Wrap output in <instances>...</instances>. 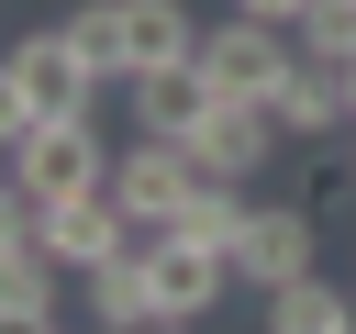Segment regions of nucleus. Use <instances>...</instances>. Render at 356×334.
I'll return each mask as SVG.
<instances>
[{
    "instance_id": "1",
    "label": "nucleus",
    "mask_w": 356,
    "mask_h": 334,
    "mask_svg": "<svg viewBox=\"0 0 356 334\" xmlns=\"http://www.w3.org/2000/svg\"><path fill=\"white\" fill-rule=\"evenodd\" d=\"M300 67V45L278 33V22H211L200 33V78H211V100H278V78Z\"/></svg>"
},
{
    "instance_id": "2",
    "label": "nucleus",
    "mask_w": 356,
    "mask_h": 334,
    "mask_svg": "<svg viewBox=\"0 0 356 334\" xmlns=\"http://www.w3.org/2000/svg\"><path fill=\"white\" fill-rule=\"evenodd\" d=\"M11 178H22L33 200H67V189H100V178H111V145H100L89 111H56V122H33V134L11 145Z\"/></svg>"
},
{
    "instance_id": "3",
    "label": "nucleus",
    "mask_w": 356,
    "mask_h": 334,
    "mask_svg": "<svg viewBox=\"0 0 356 334\" xmlns=\"http://www.w3.org/2000/svg\"><path fill=\"white\" fill-rule=\"evenodd\" d=\"M200 178H211V167H200L189 145H167V134H145V145H122V156H111V200H122V223H134V234H167V223H178V200H189Z\"/></svg>"
},
{
    "instance_id": "4",
    "label": "nucleus",
    "mask_w": 356,
    "mask_h": 334,
    "mask_svg": "<svg viewBox=\"0 0 356 334\" xmlns=\"http://www.w3.org/2000/svg\"><path fill=\"white\" fill-rule=\"evenodd\" d=\"M33 245L56 256V267H111L122 245H134V223H122V200H111V178L100 189H67V200H33Z\"/></svg>"
},
{
    "instance_id": "5",
    "label": "nucleus",
    "mask_w": 356,
    "mask_h": 334,
    "mask_svg": "<svg viewBox=\"0 0 356 334\" xmlns=\"http://www.w3.org/2000/svg\"><path fill=\"white\" fill-rule=\"evenodd\" d=\"M234 278H256V289H289V278H312V212H289V200H245V234H234V256H222Z\"/></svg>"
},
{
    "instance_id": "6",
    "label": "nucleus",
    "mask_w": 356,
    "mask_h": 334,
    "mask_svg": "<svg viewBox=\"0 0 356 334\" xmlns=\"http://www.w3.org/2000/svg\"><path fill=\"white\" fill-rule=\"evenodd\" d=\"M145 289H156V323H200V312L234 289V267L200 256V245H178V234H156V245H145Z\"/></svg>"
},
{
    "instance_id": "7",
    "label": "nucleus",
    "mask_w": 356,
    "mask_h": 334,
    "mask_svg": "<svg viewBox=\"0 0 356 334\" xmlns=\"http://www.w3.org/2000/svg\"><path fill=\"white\" fill-rule=\"evenodd\" d=\"M267 145H278V111H267V100H211V122L189 134V156H200L211 178H234V189L267 167Z\"/></svg>"
},
{
    "instance_id": "8",
    "label": "nucleus",
    "mask_w": 356,
    "mask_h": 334,
    "mask_svg": "<svg viewBox=\"0 0 356 334\" xmlns=\"http://www.w3.org/2000/svg\"><path fill=\"white\" fill-rule=\"evenodd\" d=\"M11 78L33 89V111H44V122H56V111H89V100H100V78L78 67V45H67V33H22V45H11Z\"/></svg>"
},
{
    "instance_id": "9",
    "label": "nucleus",
    "mask_w": 356,
    "mask_h": 334,
    "mask_svg": "<svg viewBox=\"0 0 356 334\" xmlns=\"http://www.w3.org/2000/svg\"><path fill=\"white\" fill-rule=\"evenodd\" d=\"M122 45H134V78L200 67V22H189V0H122Z\"/></svg>"
},
{
    "instance_id": "10",
    "label": "nucleus",
    "mask_w": 356,
    "mask_h": 334,
    "mask_svg": "<svg viewBox=\"0 0 356 334\" xmlns=\"http://www.w3.org/2000/svg\"><path fill=\"white\" fill-rule=\"evenodd\" d=\"M134 89V122L145 134H167V145H189L200 122H211V78L200 67H167V78H122Z\"/></svg>"
},
{
    "instance_id": "11",
    "label": "nucleus",
    "mask_w": 356,
    "mask_h": 334,
    "mask_svg": "<svg viewBox=\"0 0 356 334\" xmlns=\"http://www.w3.org/2000/svg\"><path fill=\"white\" fill-rule=\"evenodd\" d=\"M267 111H278V134H345V122H356V111H345V67H323V56H300Z\"/></svg>"
},
{
    "instance_id": "12",
    "label": "nucleus",
    "mask_w": 356,
    "mask_h": 334,
    "mask_svg": "<svg viewBox=\"0 0 356 334\" xmlns=\"http://www.w3.org/2000/svg\"><path fill=\"white\" fill-rule=\"evenodd\" d=\"M89 323H100V334H145V323H156V289H145V245H122L111 267H89Z\"/></svg>"
},
{
    "instance_id": "13",
    "label": "nucleus",
    "mask_w": 356,
    "mask_h": 334,
    "mask_svg": "<svg viewBox=\"0 0 356 334\" xmlns=\"http://www.w3.org/2000/svg\"><path fill=\"white\" fill-rule=\"evenodd\" d=\"M56 33L78 45V67H89L100 89H122V78H134V45H122V0H78Z\"/></svg>"
},
{
    "instance_id": "14",
    "label": "nucleus",
    "mask_w": 356,
    "mask_h": 334,
    "mask_svg": "<svg viewBox=\"0 0 356 334\" xmlns=\"http://www.w3.org/2000/svg\"><path fill=\"white\" fill-rule=\"evenodd\" d=\"M178 245H200V256H234V234H245V189L234 178H200L189 200H178V223H167Z\"/></svg>"
},
{
    "instance_id": "15",
    "label": "nucleus",
    "mask_w": 356,
    "mask_h": 334,
    "mask_svg": "<svg viewBox=\"0 0 356 334\" xmlns=\"http://www.w3.org/2000/svg\"><path fill=\"white\" fill-rule=\"evenodd\" d=\"M356 323V301L334 289V278H289V289H267V334H345Z\"/></svg>"
},
{
    "instance_id": "16",
    "label": "nucleus",
    "mask_w": 356,
    "mask_h": 334,
    "mask_svg": "<svg viewBox=\"0 0 356 334\" xmlns=\"http://www.w3.org/2000/svg\"><path fill=\"white\" fill-rule=\"evenodd\" d=\"M56 278H67V267H56L44 245H11V256H0V312H22V323H56Z\"/></svg>"
},
{
    "instance_id": "17",
    "label": "nucleus",
    "mask_w": 356,
    "mask_h": 334,
    "mask_svg": "<svg viewBox=\"0 0 356 334\" xmlns=\"http://www.w3.org/2000/svg\"><path fill=\"white\" fill-rule=\"evenodd\" d=\"M289 45H300V56H323V67H356V0H312Z\"/></svg>"
},
{
    "instance_id": "18",
    "label": "nucleus",
    "mask_w": 356,
    "mask_h": 334,
    "mask_svg": "<svg viewBox=\"0 0 356 334\" xmlns=\"http://www.w3.org/2000/svg\"><path fill=\"white\" fill-rule=\"evenodd\" d=\"M33 122H44V111H33V89H22V78H11V56H0V156H11Z\"/></svg>"
},
{
    "instance_id": "19",
    "label": "nucleus",
    "mask_w": 356,
    "mask_h": 334,
    "mask_svg": "<svg viewBox=\"0 0 356 334\" xmlns=\"http://www.w3.org/2000/svg\"><path fill=\"white\" fill-rule=\"evenodd\" d=\"M11 245H33V189H22V178H0V256H11Z\"/></svg>"
},
{
    "instance_id": "20",
    "label": "nucleus",
    "mask_w": 356,
    "mask_h": 334,
    "mask_svg": "<svg viewBox=\"0 0 356 334\" xmlns=\"http://www.w3.org/2000/svg\"><path fill=\"white\" fill-rule=\"evenodd\" d=\"M234 11H245V22H278V33H300V11H312V0H234Z\"/></svg>"
},
{
    "instance_id": "21",
    "label": "nucleus",
    "mask_w": 356,
    "mask_h": 334,
    "mask_svg": "<svg viewBox=\"0 0 356 334\" xmlns=\"http://www.w3.org/2000/svg\"><path fill=\"white\" fill-rule=\"evenodd\" d=\"M0 334H56V323H22V312H0Z\"/></svg>"
},
{
    "instance_id": "22",
    "label": "nucleus",
    "mask_w": 356,
    "mask_h": 334,
    "mask_svg": "<svg viewBox=\"0 0 356 334\" xmlns=\"http://www.w3.org/2000/svg\"><path fill=\"white\" fill-rule=\"evenodd\" d=\"M145 334H189V323H145Z\"/></svg>"
},
{
    "instance_id": "23",
    "label": "nucleus",
    "mask_w": 356,
    "mask_h": 334,
    "mask_svg": "<svg viewBox=\"0 0 356 334\" xmlns=\"http://www.w3.org/2000/svg\"><path fill=\"white\" fill-rule=\"evenodd\" d=\"M345 111H356V67H345Z\"/></svg>"
},
{
    "instance_id": "24",
    "label": "nucleus",
    "mask_w": 356,
    "mask_h": 334,
    "mask_svg": "<svg viewBox=\"0 0 356 334\" xmlns=\"http://www.w3.org/2000/svg\"><path fill=\"white\" fill-rule=\"evenodd\" d=\"M0 178H11V156H0Z\"/></svg>"
},
{
    "instance_id": "25",
    "label": "nucleus",
    "mask_w": 356,
    "mask_h": 334,
    "mask_svg": "<svg viewBox=\"0 0 356 334\" xmlns=\"http://www.w3.org/2000/svg\"><path fill=\"white\" fill-rule=\"evenodd\" d=\"M345 334H356V323H345Z\"/></svg>"
}]
</instances>
